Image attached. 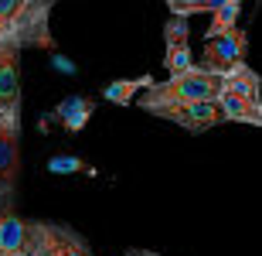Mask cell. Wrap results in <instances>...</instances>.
Returning a JSON list of instances; mask_svg holds the SVG:
<instances>
[{"label":"cell","mask_w":262,"mask_h":256,"mask_svg":"<svg viewBox=\"0 0 262 256\" xmlns=\"http://www.w3.org/2000/svg\"><path fill=\"white\" fill-rule=\"evenodd\" d=\"M164 41H167V51H164V69L170 75L177 72H187L194 65V55H191V28H187V17H177L170 14V21L164 24Z\"/></svg>","instance_id":"52a82bcc"},{"label":"cell","mask_w":262,"mask_h":256,"mask_svg":"<svg viewBox=\"0 0 262 256\" xmlns=\"http://www.w3.org/2000/svg\"><path fill=\"white\" fill-rule=\"evenodd\" d=\"M214 106L222 109L225 123H249V127H262V99H249L238 92H222L214 99Z\"/></svg>","instance_id":"30bf717a"},{"label":"cell","mask_w":262,"mask_h":256,"mask_svg":"<svg viewBox=\"0 0 262 256\" xmlns=\"http://www.w3.org/2000/svg\"><path fill=\"white\" fill-rule=\"evenodd\" d=\"M222 92H238V96H249V99H262V75L245 62L235 72L222 75Z\"/></svg>","instance_id":"7c38bea8"},{"label":"cell","mask_w":262,"mask_h":256,"mask_svg":"<svg viewBox=\"0 0 262 256\" xmlns=\"http://www.w3.org/2000/svg\"><path fill=\"white\" fill-rule=\"evenodd\" d=\"M48 171H85V161H75V157H51L48 161Z\"/></svg>","instance_id":"2e32d148"},{"label":"cell","mask_w":262,"mask_h":256,"mask_svg":"<svg viewBox=\"0 0 262 256\" xmlns=\"http://www.w3.org/2000/svg\"><path fill=\"white\" fill-rule=\"evenodd\" d=\"M245 55H249V31L232 28V31H225V34H218V38L204 41L198 69L211 72V75H228L238 65H245Z\"/></svg>","instance_id":"5b68a950"},{"label":"cell","mask_w":262,"mask_h":256,"mask_svg":"<svg viewBox=\"0 0 262 256\" xmlns=\"http://www.w3.org/2000/svg\"><path fill=\"white\" fill-rule=\"evenodd\" d=\"M58 0H0V38L20 34L28 45L51 48L48 14Z\"/></svg>","instance_id":"7a4b0ae2"},{"label":"cell","mask_w":262,"mask_h":256,"mask_svg":"<svg viewBox=\"0 0 262 256\" xmlns=\"http://www.w3.org/2000/svg\"><path fill=\"white\" fill-rule=\"evenodd\" d=\"M7 195H10V188L0 181V205H7Z\"/></svg>","instance_id":"ac0fdd59"},{"label":"cell","mask_w":262,"mask_h":256,"mask_svg":"<svg viewBox=\"0 0 262 256\" xmlns=\"http://www.w3.org/2000/svg\"><path fill=\"white\" fill-rule=\"evenodd\" d=\"M164 4L177 17H191V14H211L214 7H222L228 0H164Z\"/></svg>","instance_id":"9a60e30c"},{"label":"cell","mask_w":262,"mask_h":256,"mask_svg":"<svg viewBox=\"0 0 262 256\" xmlns=\"http://www.w3.org/2000/svg\"><path fill=\"white\" fill-rule=\"evenodd\" d=\"M0 256H28V219L0 205Z\"/></svg>","instance_id":"9c48e42d"},{"label":"cell","mask_w":262,"mask_h":256,"mask_svg":"<svg viewBox=\"0 0 262 256\" xmlns=\"http://www.w3.org/2000/svg\"><path fill=\"white\" fill-rule=\"evenodd\" d=\"M28 256H96L85 236L68 222L31 219L28 222Z\"/></svg>","instance_id":"3957f363"},{"label":"cell","mask_w":262,"mask_h":256,"mask_svg":"<svg viewBox=\"0 0 262 256\" xmlns=\"http://www.w3.org/2000/svg\"><path fill=\"white\" fill-rule=\"evenodd\" d=\"M123 256H164V253H154V249H126Z\"/></svg>","instance_id":"e0dca14e"},{"label":"cell","mask_w":262,"mask_h":256,"mask_svg":"<svg viewBox=\"0 0 262 256\" xmlns=\"http://www.w3.org/2000/svg\"><path fill=\"white\" fill-rule=\"evenodd\" d=\"M242 4L245 0H228V4H222V7H214L211 10V24H208V31H204V41L218 38V34H225V31H232V28H238Z\"/></svg>","instance_id":"5bb4252c"},{"label":"cell","mask_w":262,"mask_h":256,"mask_svg":"<svg viewBox=\"0 0 262 256\" xmlns=\"http://www.w3.org/2000/svg\"><path fill=\"white\" fill-rule=\"evenodd\" d=\"M28 41L20 34L0 38V116L20 120V55Z\"/></svg>","instance_id":"277c9868"},{"label":"cell","mask_w":262,"mask_h":256,"mask_svg":"<svg viewBox=\"0 0 262 256\" xmlns=\"http://www.w3.org/2000/svg\"><path fill=\"white\" fill-rule=\"evenodd\" d=\"M154 75H133V79H116L109 82L106 89H102V99H109V103H116V106H129L140 92H143L146 86H154Z\"/></svg>","instance_id":"4fadbf2b"},{"label":"cell","mask_w":262,"mask_h":256,"mask_svg":"<svg viewBox=\"0 0 262 256\" xmlns=\"http://www.w3.org/2000/svg\"><path fill=\"white\" fill-rule=\"evenodd\" d=\"M218 96H222V75H211V72L191 65L187 72H177V75H167L164 82L146 86L133 103L143 109V113H154V109H164V106L214 103Z\"/></svg>","instance_id":"6da1fadb"},{"label":"cell","mask_w":262,"mask_h":256,"mask_svg":"<svg viewBox=\"0 0 262 256\" xmlns=\"http://www.w3.org/2000/svg\"><path fill=\"white\" fill-rule=\"evenodd\" d=\"M150 116H160V120H170L174 127L187 130V133H204L211 127H222V109L214 103H187V106H164V109H154Z\"/></svg>","instance_id":"8992f818"},{"label":"cell","mask_w":262,"mask_h":256,"mask_svg":"<svg viewBox=\"0 0 262 256\" xmlns=\"http://www.w3.org/2000/svg\"><path fill=\"white\" fill-rule=\"evenodd\" d=\"M92 113H96V99L68 96V99H61V106H55V113H51V116L58 120L68 133H78V130L92 120Z\"/></svg>","instance_id":"8fae6325"},{"label":"cell","mask_w":262,"mask_h":256,"mask_svg":"<svg viewBox=\"0 0 262 256\" xmlns=\"http://www.w3.org/2000/svg\"><path fill=\"white\" fill-rule=\"evenodd\" d=\"M20 174V120L0 116V181L14 188Z\"/></svg>","instance_id":"ba28073f"}]
</instances>
